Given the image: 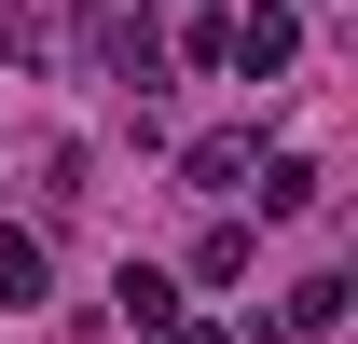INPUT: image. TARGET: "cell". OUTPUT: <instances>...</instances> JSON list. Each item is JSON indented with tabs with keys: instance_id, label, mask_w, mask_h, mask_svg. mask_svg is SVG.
<instances>
[{
	"instance_id": "cell-1",
	"label": "cell",
	"mask_w": 358,
	"mask_h": 344,
	"mask_svg": "<svg viewBox=\"0 0 358 344\" xmlns=\"http://www.w3.org/2000/svg\"><path fill=\"white\" fill-rule=\"evenodd\" d=\"M303 55V14L289 0H248V14H221V69H248V83H275Z\"/></svg>"
},
{
	"instance_id": "cell-2",
	"label": "cell",
	"mask_w": 358,
	"mask_h": 344,
	"mask_svg": "<svg viewBox=\"0 0 358 344\" xmlns=\"http://www.w3.org/2000/svg\"><path fill=\"white\" fill-rule=\"evenodd\" d=\"M96 55H110V83H166V28H152V14H96Z\"/></svg>"
},
{
	"instance_id": "cell-3",
	"label": "cell",
	"mask_w": 358,
	"mask_h": 344,
	"mask_svg": "<svg viewBox=\"0 0 358 344\" xmlns=\"http://www.w3.org/2000/svg\"><path fill=\"white\" fill-rule=\"evenodd\" d=\"M331 331H345V275H303L275 303V344H331Z\"/></svg>"
},
{
	"instance_id": "cell-4",
	"label": "cell",
	"mask_w": 358,
	"mask_h": 344,
	"mask_svg": "<svg viewBox=\"0 0 358 344\" xmlns=\"http://www.w3.org/2000/svg\"><path fill=\"white\" fill-rule=\"evenodd\" d=\"M110 303H124V331H166V317H179V289L152 275V261H124V275H110Z\"/></svg>"
},
{
	"instance_id": "cell-5",
	"label": "cell",
	"mask_w": 358,
	"mask_h": 344,
	"mask_svg": "<svg viewBox=\"0 0 358 344\" xmlns=\"http://www.w3.org/2000/svg\"><path fill=\"white\" fill-rule=\"evenodd\" d=\"M55 289V261H42V234H0V303H42Z\"/></svg>"
},
{
	"instance_id": "cell-6",
	"label": "cell",
	"mask_w": 358,
	"mask_h": 344,
	"mask_svg": "<svg viewBox=\"0 0 358 344\" xmlns=\"http://www.w3.org/2000/svg\"><path fill=\"white\" fill-rule=\"evenodd\" d=\"M317 207V166H303V152H275V166H262V220H303Z\"/></svg>"
},
{
	"instance_id": "cell-7",
	"label": "cell",
	"mask_w": 358,
	"mask_h": 344,
	"mask_svg": "<svg viewBox=\"0 0 358 344\" xmlns=\"http://www.w3.org/2000/svg\"><path fill=\"white\" fill-rule=\"evenodd\" d=\"M152 344H234V331H221V317H166Z\"/></svg>"
}]
</instances>
